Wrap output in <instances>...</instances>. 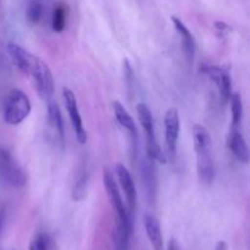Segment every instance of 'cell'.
Listing matches in <instances>:
<instances>
[{
    "mask_svg": "<svg viewBox=\"0 0 250 250\" xmlns=\"http://www.w3.org/2000/svg\"><path fill=\"white\" fill-rule=\"evenodd\" d=\"M7 53L12 62L23 75L31 78L42 99L49 100L54 94L55 82L49 66L38 56L33 55L16 43L7 44Z\"/></svg>",
    "mask_w": 250,
    "mask_h": 250,
    "instance_id": "6da1fadb",
    "label": "cell"
},
{
    "mask_svg": "<svg viewBox=\"0 0 250 250\" xmlns=\"http://www.w3.org/2000/svg\"><path fill=\"white\" fill-rule=\"evenodd\" d=\"M193 143L197 154V171L200 182L210 185L214 180L215 168L211 156V136L202 125L193 127Z\"/></svg>",
    "mask_w": 250,
    "mask_h": 250,
    "instance_id": "7a4b0ae2",
    "label": "cell"
},
{
    "mask_svg": "<svg viewBox=\"0 0 250 250\" xmlns=\"http://www.w3.org/2000/svg\"><path fill=\"white\" fill-rule=\"evenodd\" d=\"M31 100L26 93L20 89H12L6 94L2 104V117L7 125L17 126L31 114Z\"/></svg>",
    "mask_w": 250,
    "mask_h": 250,
    "instance_id": "3957f363",
    "label": "cell"
},
{
    "mask_svg": "<svg viewBox=\"0 0 250 250\" xmlns=\"http://www.w3.org/2000/svg\"><path fill=\"white\" fill-rule=\"evenodd\" d=\"M137 115H138V120L142 128L146 132V156L153 159L154 161L165 164L166 158L164 155L163 150H161L160 146H159L158 138H156L155 134V128H154L153 115H151V111L148 107V105L144 104V103H139L137 105Z\"/></svg>",
    "mask_w": 250,
    "mask_h": 250,
    "instance_id": "277c9868",
    "label": "cell"
},
{
    "mask_svg": "<svg viewBox=\"0 0 250 250\" xmlns=\"http://www.w3.org/2000/svg\"><path fill=\"white\" fill-rule=\"evenodd\" d=\"M26 172L14 159V156L0 146V183L14 188H21L26 185Z\"/></svg>",
    "mask_w": 250,
    "mask_h": 250,
    "instance_id": "5b68a950",
    "label": "cell"
},
{
    "mask_svg": "<svg viewBox=\"0 0 250 250\" xmlns=\"http://www.w3.org/2000/svg\"><path fill=\"white\" fill-rule=\"evenodd\" d=\"M103 182H104L105 190H106L110 204H111L112 210L115 212V220L133 225V217L129 215L127 207L125 205L124 199L121 197V193H120L119 186L115 181L114 175L109 170H105L104 173H103Z\"/></svg>",
    "mask_w": 250,
    "mask_h": 250,
    "instance_id": "8992f818",
    "label": "cell"
},
{
    "mask_svg": "<svg viewBox=\"0 0 250 250\" xmlns=\"http://www.w3.org/2000/svg\"><path fill=\"white\" fill-rule=\"evenodd\" d=\"M62 97L63 102H65V106L67 109L68 117H70L71 125L75 131L76 138L81 144L87 143V131L83 125L82 116H81L80 109H78L77 98H76L75 93L70 89V88H62Z\"/></svg>",
    "mask_w": 250,
    "mask_h": 250,
    "instance_id": "52a82bcc",
    "label": "cell"
},
{
    "mask_svg": "<svg viewBox=\"0 0 250 250\" xmlns=\"http://www.w3.org/2000/svg\"><path fill=\"white\" fill-rule=\"evenodd\" d=\"M115 172H116L120 187H121L125 198H126L127 210H128L129 215L133 217L137 208V190L131 173L124 164H117L116 167H115Z\"/></svg>",
    "mask_w": 250,
    "mask_h": 250,
    "instance_id": "ba28073f",
    "label": "cell"
},
{
    "mask_svg": "<svg viewBox=\"0 0 250 250\" xmlns=\"http://www.w3.org/2000/svg\"><path fill=\"white\" fill-rule=\"evenodd\" d=\"M203 72L216 84L222 104H227L232 93V82L229 72L217 66H205Z\"/></svg>",
    "mask_w": 250,
    "mask_h": 250,
    "instance_id": "9c48e42d",
    "label": "cell"
},
{
    "mask_svg": "<svg viewBox=\"0 0 250 250\" xmlns=\"http://www.w3.org/2000/svg\"><path fill=\"white\" fill-rule=\"evenodd\" d=\"M164 125H165L166 146L170 155L173 158L177 151V141L180 136V115H178L177 109L171 107L166 111Z\"/></svg>",
    "mask_w": 250,
    "mask_h": 250,
    "instance_id": "30bf717a",
    "label": "cell"
},
{
    "mask_svg": "<svg viewBox=\"0 0 250 250\" xmlns=\"http://www.w3.org/2000/svg\"><path fill=\"white\" fill-rule=\"evenodd\" d=\"M154 163L155 161L153 159L146 156L142 160L141 164L142 183H143L146 198L150 203L155 202L156 190H158V177H156V167Z\"/></svg>",
    "mask_w": 250,
    "mask_h": 250,
    "instance_id": "8fae6325",
    "label": "cell"
},
{
    "mask_svg": "<svg viewBox=\"0 0 250 250\" xmlns=\"http://www.w3.org/2000/svg\"><path fill=\"white\" fill-rule=\"evenodd\" d=\"M112 109H114V115L115 117H116L117 122L128 132L132 149H133V153L136 154L137 143H138V131H137V127L133 119H132V116L129 115V112L127 111L126 107H125L121 103L117 102V100H115V102L112 103Z\"/></svg>",
    "mask_w": 250,
    "mask_h": 250,
    "instance_id": "7c38bea8",
    "label": "cell"
},
{
    "mask_svg": "<svg viewBox=\"0 0 250 250\" xmlns=\"http://www.w3.org/2000/svg\"><path fill=\"white\" fill-rule=\"evenodd\" d=\"M171 21H172L175 29L177 31L178 36H180L181 42L183 44V50H185L186 55H187L188 61H189V63H192L193 60H194L195 50H197V43H195L194 37L190 33V31L186 26L185 22L178 19L177 16H171Z\"/></svg>",
    "mask_w": 250,
    "mask_h": 250,
    "instance_id": "4fadbf2b",
    "label": "cell"
},
{
    "mask_svg": "<svg viewBox=\"0 0 250 250\" xmlns=\"http://www.w3.org/2000/svg\"><path fill=\"white\" fill-rule=\"evenodd\" d=\"M227 146L232 151L234 156L241 163L247 164L249 161V149L243 134L237 129V127H232L227 136Z\"/></svg>",
    "mask_w": 250,
    "mask_h": 250,
    "instance_id": "5bb4252c",
    "label": "cell"
},
{
    "mask_svg": "<svg viewBox=\"0 0 250 250\" xmlns=\"http://www.w3.org/2000/svg\"><path fill=\"white\" fill-rule=\"evenodd\" d=\"M144 227L146 236L154 250H164V238L161 233L160 222L154 215L146 214L144 216Z\"/></svg>",
    "mask_w": 250,
    "mask_h": 250,
    "instance_id": "9a60e30c",
    "label": "cell"
},
{
    "mask_svg": "<svg viewBox=\"0 0 250 250\" xmlns=\"http://www.w3.org/2000/svg\"><path fill=\"white\" fill-rule=\"evenodd\" d=\"M48 121L51 128L54 129L55 134L58 136V141L60 146H63V144H65V127H63L60 107H59L56 102L48 103Z\"/></svg>",
    "mask_w": 250,
    "mask_h": 250,
    "instance_id": "2e32d148",
    "label": "cell"
},
{
    "mask_svg": "<svg viewBox=\"0 0 250 250\" xmlns=\"http://www.w3.org/2000/svg\"><path fill=\"white\" fill-rule=\"evenodd\" d=\"M66 20H67V7L63 2H59L53 10L51 15V28L56 33H60L65 29Z\"/></svg>",
    "mask_w": 250,
    "mask_h": 250,
    "instance_id": "e0dca14e",
    "label": "cell"
},
{
    "mask_svg": "<svg viewBox=\"0 0 250 250\" xmlns=\"http://www.w3.org/2000/svg\"><path fill=\"white\" fill-rule=\"evenodd\" d=\"M229 103L231 104L232 127H238L243 119V100L239 93H231Z\"/></svg>",
    "mask_w": 250,
    "mask_h": 250,
    "instance_id": "ac0fdd59",
    "label": "cell"
},
{
    "mask_svg": "<svg viewBox=\"0 0 250 250\" xmlns=\"http://www.w3.org/2000/svg\"><path fill=\"white\" fill-rule=\"evenodd\" d=\"M88 189V173L85 168H83L80 175L76 178V182L72 188V199L75 202H81L84 199Z\"/></svg>",
    "mask_w": 250,
    "mask_h": 250,
    "instance_id": "d6986e66",
    "label": "cell"
},
{
    "mask_svg": "<svg viewBox=\"0 0 250 250\" xmlns=\"http://www.w3.org/2000/svg\"><path fill=\"white\" fill-rule=\"evenodd\" d=\"M29 250H53V239L48 233L39 232L29 242Z\"/></svg>",
    "mask_w": 250,
    "mask_h": 250,
    "instance_id": "ffe728a7",
    "label": "cell"
},
{
    "mask_svg": "<svg viewBox=\"0 0 250 250\" xmlns=\"http://www.w3.org/2000/svg\"><path fill=\"white\" fill-rule=\"evenodd\" d=\"M43 15V6L39 1H32L27 7V19L31 23H37Z\"/></svg>",
    "mask_w": 250,
    "mask_h": 250,
    "instance_id": "44dd1931",
    "label": "cell"
},
{
    "mask_svg": "<svg viewBox=\"0 0 250 250\" xmlns=\"http://www.w3.org/2000/svg\"><path fill=\"white\" fill-rule=\"evenodd\" d=\"M124 75H125V80H126V83H127V87L128 88H132L133 87V68H132L131 66V62H129L128 59H125L124 60Z\"/></svg>",
    "mask_w": 250,
    "mask_h": 250,
    "instance_id": "7402d4cb",
    "label": "cell"
},
{
    "mask_svg": "<svg viewBox=\"0 0 250 250\" xmlns=\"http://www.w3.org/2000/svg\"><path fill=\"white\" fill-rule=\"evenodd\" d=\"M215 31H216L219 37H226L231 32V27L225 23V22H216L215 23Z\"/></svg>",
    "mask_w": 250,
    "mask_h": 250,
    "instance_id": "603a6c76",
    "label": "cell"
},
{
    "mask_svg": "<svg viewBox=\"0 0 250 250\" xmlns=\"http://www.w3.org/2000/svg\"><path fill=\"white\" fill-rule=\"evenodd\" d=\"M167 250H180V246H178L177 241L176 239H170L167 246Z\"/></svg>",
    "mask_w": 250,
    "mask_h": 250,
    "instance_id": "cb8c5ba5",
    "label": "cell"
},
{
    "mask_svg": "<svg viewBox=\"0 0 250 250\" xmlns=\"http://www.w3.org/2000/svg\"><path fill=\"white\" fill-rule=\"evenodd\" d=\"M215 250H229V246L225 241H219L215 247Z\"/></svg>",
    "mask_w": 250,
    "mask_h": 250,
    "instance_id": "d4e9b609",
    "label": "cell"
},
{
    "mask_svg": "<svg viewBox=\"0 0 250 250\" xmlns=\"http://www.w3.org/2000/svg\"><path fill=\"white\" fill-rule=\"evenodd\" d=\"M2 227H4V211L0 209V236H1Z\"/></svg>",
    "mask_w": 250,
    "mask_h": 250,
    "instance_id": "484cf974",
    "label": "cell"
}]
</instances>
